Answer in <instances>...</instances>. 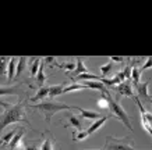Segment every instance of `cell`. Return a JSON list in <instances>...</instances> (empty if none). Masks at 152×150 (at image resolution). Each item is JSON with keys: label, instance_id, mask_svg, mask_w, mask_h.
Masks as SVG:
<instances>
[{"label": "cell", "instance_id": "obj_1", "mask_svg": "<svg viewBox=\"0 0 152 150\" xmlns=\"http://www.w3.org/2000/svg\"><path fill=\"white\" fill-rule=\"evenodd\" d=\"M25 103L27 101L21 99H20V101L15 106H10L9 103L0 101V106L4 107V111L0 115V133H1V131L7 125L14 124V122H24V124H27V125H31V122L25 118V111H24Z\"/></svg>", "mask_w": 152, "mask_h": 150}, {"label": "cell", "instance_id": "obj_2", "mask_svg": "<svg viewBox=\"0 0 152 150\" xmlns=\"http://www.w3.org/2000/svg\"><path fill=\"white\" fill-rule=\"evenodd\" d=\"M31 107L39 110V111L45 115V120H46L48 124L50 122L52 117H53L56 113H59L61 110H73L74 109V106L59 103V101H43V100H42L41 103H38V104H31Z\"/></svg>", "mask_w": 152, "mask_h": 150}, {"label": "cell", "instance_id": "obj_3", "mask_svg": "<svg viewBox=\"0 0 152 150\" xmlns=\"http://www.w3.org/2000/svg\"><path fill=\"white\" fill-rule=\"evenodd\" d=\"M105 95H106V99H107V103H109V109H110L112 113H113V117H116V118L119 120L120 122L123 124L129 131H133V125H131V121H130V115L126 113V110L119 104L117 100L112 97L110 92H107Z\"/></svg>", "mask_w": 152, "mask_h": 150}, {"label": "cell", "instance_id": "obj_4", "mask_svg": "<svg viewBox=\"0 0 152 150\" xmlns=\"http://www.w3.org/2000/svg\"><path fill=\"white\" fill-rule=\"evenodd\" d=\"M109 146H110L109 150H135L133 147V145L127 142V136H124L123 141L121 139H116L113 136H107V139H106V147H109Z\"/></svg>", "mask_w": 152, "mask_h": 150}, {"label": "cell", "instance_id": "obj_5", "mask_svg": "<svg viewBox=\"0 0 152 150\" xmlns=\"http://www.w3.org/2000/svg\"><path fill=\"white\" fill-rule=\"evenodd\" d=\"M116 91H117V93L121 96H127V97H131L133 99L134 93H133V88H131V83H130V81H124L121 82L120 85H117L116 86Z\"/></svg>", "mask_w": 152, "mask_h": 150}, {"label": "cell", "instance_id": "obj_6", "mask_svg": "<svg viewBox=\"0 0 152 150\" xmlns=\"http://www.w3.org/2000/svg\"><path fill=\"white\" fill-rule=\"evenodd\" d=\"M24 133H25V129H18V131H17V133H15V135H14V138H13V141L10 142V145H9L10 149H11V150L21 149Z\"/></svg>", "mask_w": 152, "mask_h": 150}, {"label": "cell", "instance_id": "obj_7", "mask_svg": "<svg viewBox=\"0 0 152 150\" xmlns=\"http://www.w3.org/2000/svg\"><path fill=\"white\" fill-rule=\"evenodd\" d=\"M112 117H113V115H110V114H109V115H103V117H101L99 120H95V122H94L92 125H91V127H89V128L87 129V131H85L87 136L92 135V133H94L95 131H98V129H99V128H101L102 125H103V124H105L109 118H112Z\"/></svg>", "mask_w": 152, "mask_h": 150}, {"label": "cell", "instance_id": "obj_8", "mask_svg": "<svg viewBox=\"0 0 152 150\" xmlns=\"http://www.w3.org/2000/svg\"><path fill=\"white\" fill-rule=\"evenodd\" d=\"M74 110H78L83 118H87V120H99V118H101V114L96 113V111L84 110V109H81V107H77V106H74Z\"/></svg>", "mask_w": 152, "mask_h": 150}, {"label": "cell", "instance_id": "obj_9", "mask_svg": "<svg viewBox=\"0 0 152 150\" xmlns=\"http://www.w3.org/2000/svg\"><path fill=\"white\" fill-rule=\"evenodd\" d=\"M148 86H149V82L138 83V85H137V93H138V95H135V96H137V97H142L144 100L151 99L149 92H148Z\"/></svg>", "mask_w": 152, "mask_h": 150}, {"label": "cell", "instance_id": "obj_10", "mask_svg": "<svg viewBox=\"0 0 152 150\" xmlns=\"http://www.w3.org/2000/svg\"><path fill=\"white\" fill-rule=\"evenodd\" d=\"M49 88L50 86H41L39 89H38L37 95L34 96L32 99H31V101L32 103H37V101H41V100H43L46 96H49Z\"/></svg>", "mask_w": 152, "mask_h": 150}, {"label": "cell", "instance_id": "obj_11", "mask_svg": "<svg viewBox=\"0 0 152 150\" xmlns=\"http://www.w3.org/2000/svg\"><path fill=\"white\" fill-rule=\"evenodd\" d=\"M83 85H85V88H89V89H98V91H102L103 93H107V92H109L101 81H85Z\"/></svg>", "mask_w": 152, "mask_h": 150}, {"label": "cell", "instance_id": "obj_12", "mask_svg": "<svg viewBox=\"0 0 152 150\" xmlns=\"http://www.w3.org/2000/svg\"><path fill=\"white\" fill-rule=\"evenodd\" d=\"M17 57H11L9 61V65H7V78L9 81H11L14 77H15V68H17Z\"/></svg>", "mask_w": 152, "mask_h": 150}, {"label": "cell", "instance_id": "obj_13", "mask_svg": "<svg viewBox=\"0 0 152 150\" xmlns=\"http://www.w3.org/2000/svg\"><path fill=\"white\" fill-rule=\"evenodd\" d=\"M73 81H77V82H85V81H102L101 77L98 75H94L91 72H87V74H81L78 77L73 78Z\"/></svg>", "mask_w": 152, "mask_h": 150}, {"label": "cell", "instance_id": "obj_14", "mask_svg": "<svg viewBox=\"0 0 152 150\" xmlns=\"http://www.w3.org/2000/svg\"><path fill=\"white\" fill-rule=\"evenodd\" d=\"M64 88H66V83H64V82H63V83H59V85H55V86H50V88H49V97L55 99L56 96L63 95Z\"/></svg>", "mask_w": 152, "mask_h": 150}, {"label": "cell", "instance_id": "obj_15", "mask_svg": "<svg viewBox=\"0 0 152 150\" xmlns=\"http://www.w3.org/2000/svg\"><path fill=\"white\" fill-rule=\"evenodd\" d=\"M74 75L75 77H78V75H81V74H87L89 72V70H88V67H85V64H84L83 59L81 57H78L77 59V65H75V70L73 71Z\"/></svg>", "mask_w": 152, "mask_h": 150}, {"label": "cell", "instance_id": "obj_16", "mask_svg": "<svg viewBox=\"0 0 152 150\" xmlns=\"http://www.w3.org/2000/svg\"><path fill=\"white\" fill-rule=\"evenodd\" d=\"M67 120H69V124L71 127H74L78 132L83 131V122H81V120L77 118L74 114H67Z\"/></svg>", "mask_w": 152, "mask_h": 150}, {"label": "cell", "instance_id": "obj_17", "mask_svg": "<svg viewBox=\"0 0 152 150\" xmlns=\"http://www.w3.org/2000/svg\"><path fill=\"white\" fill-rule=\"evenodd\" d=\"M24 92L18 86H10V88H0V96L4 95H23Z\"/></svg>", "mask_w": 152, "mask_h": 150}, {"label": "cell", "instance_id": "obj_18", "mask_svg": "<svg viewBox=\"0 0 152 150\" xmlns=\"http://www.w3.org/2000/svg\"><path fill=\"white\" fill-rule=\"evenodd\" d=\"M35 79H37L38 85L43 86V83L46 81V75H45V63H43V61L41 63V67L38 70V74H37V77H35Z\"/></svg>", "mask_w": 152, "mask_h": 150}, {"label": "cell", "instance_id": "obj_19", "mask_svg": "<svg viewBox=\"0 0 152 150\" xmlns=\"http://www.w3.org/2000/svg\"><path fill=\"white\" fill-rule=\"evenodd\" d=\"M41 63L42 60L39 59V57H34V59H31V77L35 78L38 74V70H39V67H41Z\"/></svg>", "mask_w": 152, "mask_h": 150}, {"label": "cell", "instance_id": "obj_20", "mask_svg": "<svg viewBox=\"0 0 152 150\" xmlns=\"http://www.w3.org/2000/svg\"><path fill=\"white\" fill-rule=\"evenodd\" d=\"M15 133H17V129H13V131L6 132L4 136L0 139V146H7V145H10V142L13 141V138H14V135H15Z\"/></svg>", "mask_w": 152, "mask_h": 150}, {"label": "cell", "instance_id": "obj_21", "mask_svg": "<svg viewBox=\"0 0 152 150\" xmlns=\"http://www.w3.org/2000/svg\"><path fill=\"white\" fill-rule=\"evenodd\" d=\"M53 149H55V139H53V136H52L50 133H48V138L42 143L39 150H53Z\"/></svg>", "mask_w": 152, "mask_h": 150}, {"label": "cell", "instance_id": "obj_22", "mask_svg": "<svg viewBox=\"0 0 152 150\" xmlns=\"http://www.w3.org/2000/svg\"><path fill=\"white\" fill-rule=\"evenodd\" d=\"M27 57H20L18 59V64H17V68H15V78H18L23 71L25 70V65H27Z\"/></svg>", "mask_w": 152, "mask_h": 150}, {"label": "cell", "instance_id": "obj_23", "mask_svg": "<svg viewBox=\"0 0 152 150\" xmlns=\"http://www.w3.org/2000/svg\"><path fill=\"white\" fill-rule=\"evenodd\" d=\"M9 57H0V77L7 74V65H9Z\"/></svg>", "mask_w": 152, "mask_h": 150}, {"label": "cell", "instance_id": "obj_24", "mask_svg": "<svg viewBox=\"0 0 152 150\" xmlns=\"http://www.w3.org/2000/svg\"><path fill=\"white\" fill-rule=\"evenodd\" d=\"M140 77H141V71L137 67H131V79H133L135 86L140 83Z\"/></svg>", "mask_w": 152, "mask_h": 150}, {"label": "cell", "instance_id": "obj_25", "mask_svg": "<svg viewBox=\"0 0 152 150\" xmlns=\"http://www.w3.org/2000/svg\"><path fill=\"white\" fill-rule=\"evenodd\" d=\"M81 89H87V88H85V85H83V83H73V85H70V86L64 88L63 93H70V92L81 91Z\"/></svg>", "mask_w": 152, "mask_h": 150}, {"label": "cell", "instance_id": "obj_26", "mask_svg": "<svg viewBox=\"0 0 152 150\" xmlns=\"http://www.w3.org/2000/svg\"><path fill=\"white\" fill-rule=\"evenodd\" d=\"M96 106L99 107V109H102V110H107V109H109V103H107V99H106L105 93L101 96V99H98Z\"/></svg>", "mask_w": 152, "mask_h": 150}, {"label": "cell", "instance_id": "obj_27", "mask_svg": "<svg viewBox=\"0 0 152 150\" xmlns=\"http://www.w3.org/2000/svg\"><path fill=\"white\" fill-rule=\"evenodd\" d=\"M112 67H113V65H112V63H106V64H103V65H101V67H99V71L102 72L103 78H106L109 74L112 72Z\"/></svg>", "mask_w": 152, "mask_h": 150}, {"label": "cell", "instance_id": "obj_28", "mask_svg": "<svg viewBox=\"0 0 152 150\" xmlns=\"http://www.w3.org/2000/svg\"><path fill=\"white\" fill-rule=\"evenodd\" d=\"M141 124H142V128H144V129H145V131H147L148 133H149V135L152 136V122H149V121H148L145 117H142V115H141Z\"/></svg>", "mask_w": 152, "mask_h": 150}, {"label": "cell", "instance_id": "obj_29", "mask_svg": "<svg viewBox=\"0 0 152 150\" xmlns=\"http://www.w3.org/2000/svg\"><path fill=\"white\" fill-rule=\"evenodd\" d=\"M55 65H56V67H59V68L67 70V71H74L77 64L73 63V61H70V63H67V64H66V63H64V64H56V63H55Z\"/></svg>", "mask_w": 152, "mask_h": 150}, {"label": "cell", "instance_id": "obj_30", "mask_svg": "<svg viewBox=\"0 0 152 150\" xmlns=\"http://www.w3.org/2000/svg\"><path fill=\"white\" fill-rule=\"evenodd\" d=\"M148 68H152V56H151V57H148L147 61H145V64H142V67L140 68V71H141V72H144V71H145V70H148Z\"/></svg>", "mask_w": 152, "mask_h": 150}, {"label": "cell", "instance_id": "obj_31", "mask_svg": "<svg viewBox=\"0 0 152 150\" xmlns=\"http://www.w3.org/2000/svg\"><path fill=\"white\" fill-rule=\"evenodd\" d=\"M123 72H124L126 81H131V65H127V67L123 70Z\"/></svg>", "mask_w": 152, "mask_h": 150}, {"label": "cell", "instance_id": "obj_32", "mask_svg": "<svg viewBox=\"0 0 152 150\" xmlns=\"http://www.w3.org/2000/svg\"><path fill=\"white\" fill-rule=\"evenodd\" d=\"M109 60H113V61H116V63H123L126 59L124 57H120V56H110Z\"/></svg>", "mask_w": 152, "mask_h": 150}, {"label": "cell", "instance_id": "obj_33", "mask_svg": "<svg viewBox=\"0 0 152 150\" xmlns=\"http://www.w3.org/2000/svg\"><path fill=\"white\" fill-rule=\"evenodd\" d=\"M55 57H46V59L43 60V63H53V61H55Z\"/></svg>", "mask_w": 152, "mask_h": 150}, {"label": "cell", "instance_id": "obj_34", "mask_svg": "<svg viewBox=\"0 0 152 150\" xmlns=\"http://www.w3.org/2000/svg\"><path fill=\"white\" fill-rule=\"evenodd\" d=\"M24 150H38V146L37 145H32V146H28V147H25Z\"/></svg>", "mask_w": 152, "mask_h": 150}, {"label": "cell", "instance_id": "obj_35", "mask_svg": "<svg viewBox=\"0 0 152 150\" xmlns=\"http://www.w3.org/2000/svg\"><path fill=\"white\" fill-rule=\"evenodd\" d=\"M98 150H105V149H98Z\"/></svg>", "mask_w": 152, "mask_h": 150}, {"label": "cell", "instance_id": "obj_36", "mask_svg": "<svg viewBox=\"0 0 152 150\" xmlns=\"http://www.w3.org/2000/svg\"><path fill=\"white\" fill-rule=\"evenodd\" d=\"M151 114H152V111H151Z\"/></svg>", "mask_w": 152, "mask_h": 150}]
</instances>
